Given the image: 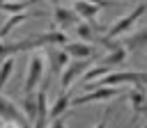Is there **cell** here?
<instances>
[{
  "label": "cell",
  "mask_w": 147,
  "mask_h": 128,
  "mask_svg": "<svg viewBox=\"0 0 147 128\" xmlns=\"http://www.w3.org/2000/svg\"><path fill=\"white\" fill-rule=\"evenodd\" d=\"M126 103L131 107V121H136L138 117H147V89L145 85H133L126 91Z\"/></svg>",
  "instance_id": "ba28073f"
},
{
  "label": "cell",
  "mask_w": 147,
  "mask_h": 128,
  "mask_svg": "<svg viewBox=\"0 0 147 128\" xmlns=\"http://www.w3.org/2000/svg\"><path fill=\"white\" fill-rule=\"evenodd\" d=\"M46 128H67V123H64V117H55V119H51V123H48Z\"/></svg>",
  "instance_id": "603a6c76"
},
{
  "label": "cell",
  "mask_w": 147,
  "mask_h": 128,
  "mask_svg": "<svg viewBox=\"0 0 147 128\" xmlns=\"http://www.w3.org/2000/svg\"><path fill=\"white\" fill-rule=\"evenodd\" d=\"M108 71H113L110 66H106V64H96V66H90L83 75H80V82L83 85H90V82H94V80H99V78H103Z\"/></svg>",
  "instance_id": "e0dca14e"
},
{
  "label": "cell",
  "mask_w": 147,
  "mask_h": 128,
  "mask_svg": "<svg viewBox=\"0 0 147 128\" xmlns=\"http://www.w3.org/2000/svg\"><path fill=\"white\" fill-rule=\"evenodd\" d=\"M0 119H18L21 121V119H28V117H23V112L16 107V103L0 91Z\"/></svg>",
  "instance_id": "4fadbf2b"
},
{
  "label": "cell",
  "mask_w": 147,
  "mask_h": 128,
  "mask_svg": "<svg viewBox=\"0 0 147 128\" xmlns=\"http://www.w3.org/2000/svg\"><path fill=\"white\" fill-rule=\"evenodd\" d=\"M23 112H25V117H28V121L30 123H34V119H37V91H30V94H23Z\"/></svg>",
  "instance_id": "ac0fdd59"
},
{
  "label": "cell",
  "mask_w": 147,
  "mask_h": 128,
  "mask_svg": "<svg viewBox=\"0 0 147 128\" xmlns=\"http://www.w3.org/2000/svg\"><path fill=\"white\" fill-rule=\"evenodd\" d=\"M113 117V107H106V112H103V117L99 119V123L94 126V128H108V119Z\"/></svg>",
  "instance_id": "7402d4cb"
},
{
  "label": "cell",
  "mask_w": 147,
  "mask_h": 128,
  "mask_svg": "<svg viewBox=\"0 0 147 128\" xmlns=\"http://www.w3.org/2000/svg\"><path fill=\"white\" fill-rule=\"evenodd\" d=\"M122 43H124V48L129 50V55H131V53L147 50V27H142V30H138V32L129 34V37H126Z\"/></svg>",
  "instance_id": "8fae6325"
},
{
  "label": "cell",
  "mask_w": 147,
  "mask_h": 128,
  "mask_svg": "<svg viewBox=\"0 0 147 128\" xmlns=\"http://www.w3.org/2000/svg\"><path fill=\"white\" fill-rule=\"evenodd\" d=\"M0 2H7V0H0Z\"/></svg>",
  "instance_id": "484cf974"
},
{
  "label": "cell",
  "mask_w": 147,
  "mask_h": 128,
  "mask_svg": "<svg viewBox=\"0 0 147 128\" xmlns=\"http://www.w3.org/2000/svg\"><path fill=\"white\" fill-rule=\"evenodd\" d=\"M48 2H51L53 7H55V5H60V0H48Z\"/></svg>",
  "instance_id": "d4e9b609"
},
{
  "label": "cell",
  "mask_w": 147,
  "mask_h": 128,
  "mask_svg": "<svg viewBox=\"0 0 147 128\" xmlns=\"http://www.w3.org/2000/svg\"><path fill=\"white\" fill-rule=\"evenodd\" d=\"M74 30H76V34L80 37V41H87V43H96L99 41V32L87 23V21H78L76 25H74Z\"/></svg>",
  "instance_id": "2e32d148"
},
{
  "label": "cell",
  "mask_w": 147,
  "mask_h": 128,
  "mask_svg": "<svg viewBox=\"0 0 147 128\" xmlns=\"http://www.w3.org/2000/svg\"><path fill=\"white\" fill-rule=\"evenodd\" d=\"M126 57H129V50L124 48V43H119L117 48H113V50H108V55L103 57V59H99V64H106V66H117V64H124L126 62Z\"/></svg>",
  "instance_id": "9a60e30c"
},
{
  "label": "cell",
  "mask_w": 147,
  "mask_h": 128,
  "mask_svg": "<svg viewBox=\"0 0 147 128\" xmlns=\"http://www.w3.org/2000/svg\"><path fill=\"white\" fill-rule=\"evenodd\" d=\"M147 11V2H140V5H136L129 14H124L122 18H117L108 30H106V34H101V39H119L122 34H126V32H131L133 27H136V23L142 18V14Z\"/></svg>",
  "instance_id": "7a4b0ae2"
},
{
  "label": "cell",
  "mask_w": 147,
  "mask_h": 128,
  "mask_svg": "<svg viewBox=\"0 0 147 128\" xmlns=\"http://www.w3.org/2000/svg\"><path fill=\"white\" fill-rule=\"evenodd\" d=\"M39 48H44L39 34H30L28 39H21V41H5V39H0V62L7 59V57H14L16 53L39 50Z\"/></svg>",
  "instance_id": "5b68a950"
},
{
  "label": "cell",
  "mask_w": 147,
  "mask_h": 128,
  "mask_svg": "<svg viewBox=\"0 0 147 128\" xmlns=\"http://www.w3.org/2000/svg\"><path fill=\"white\" fill-rule=\"evenodd\" d=\"M92 59H94V57H85V59H74V62H69L67 69H64L62 75H60V89H62V91L71 89V85L92 66Z\"/></svg>",
  "instance_id": "52a82bcc"
},
{
  "label": "cell",
  "mask_w": 147,
  "mask_h": 128,
  "mask_svg": "<svg viewBox=\"0 0 147 128\" xmlns=\"http://www.w3.org/2000/svg\"><path fill=\"white\" fill-rule=\"evenodd\" d=\"M11 71H14V57L2 59V62H0V91L5 89V85H7L9 75H11Z\"/></svg>",
  "instance_id": "ffe728a7"
},
{
  "label": "cell",
  "mask_w": 147,
  "mask_h": 128,
  "mask_svg": "<svg viewBox=\"0 0 147 128\" xmlns=\"http://www.w3.org/2000/svg\"><path fill=\"white\" fill-rule=\"evenodd\" d=\"M0 128H32L28 119H0Z\"/></svg>",
  "instance_id": "44dd1931"
},
{
  "label": "cell",
  "mask_w": 147,
  "mask_h": 128,
  "mask_svg": "<svg viewBox=\"0 0 147 128\" xmlns=\"http://www.w3.org/2000/svg\"><path fill=\"white\" fill-rule=\"evenodd\" d=\"M46 55L39 50H30V59H28V73H25V82H23V94L37 91V85L44 80L46 73Z\"/></svg>",
  "instance_id": "3957f363"
},
{
  "label": "cell",
  "mask_w": 147,
  "mask_h": 128,
  "mask_svg": "<svg viewBox=\"0 0 147 128\" xmlns=\"http://www.w3.org/2000/svg\"><path fill=\"white\" fill-rule=\"evenodd\" d=\"M147 82V71H108L103 78L85 85L87 89L92 87H122V85H145Z\"/></svg>",
  "instance_id": "6da1fadb"
},
{
  "label": "cell",
  "mask_w": 147,
  "mask_h": 128,
  "mask_svg": "<svg viewBox=\"0 0 147 128\" xmlns=\"http://www.w3.org/2000/svg\"><path fill=\"white\" fill-rule=\"evenodd\" d=\"M122 96V87H92L85 94L71 98V107H80V105H90V103H103V101H113Z\"/></svg>",
  "instance_id": "277c9868"
},
{
  "label": "cell",
  "mask_w": 147,
  "mask_h": 128,
  "mask_svg": "<svg viewBox=\"0 0 147 128\" xmlns=\"http://www.w3.org/2000/svg\"><path fill=\"white\" fill-rule=\"evenodd\" d=\"M71 91L67 89V91H60V96L53 101V105H51V119H55V117H64V112L71 107Z\"/></svg>",
  "instance_id": "5bb4252c"
},
{
  "label": "cell",
  "mask_w": 147,
  "mask_h": 128,
  "mask_svg": "<svg viewBox=\"0 0 147 128\" xmlns=\"http://www.w3.org/2000/svg\"><path fill=\"white\" fill-rule=\"evenodd\" d=\"M85 2H94L99 7H113L115 5V0H85Z\"/></svg>",
  "instance_id": "cb8c5ba5"
},
{
  "label": "cell",
  "mask_w": 147,
  "mask_h": 128,
  "mask_svg": "<svg viewBox=\"0 0 147 128\" xmlns=\"http://www.w3.org/2000/svg\"><path fill=\"white\" fill-rule=\"evenodd\" d=\"M44 55H46V66H48V71H51V78L62 75V71H64L67 64L71 62V57H69V53L64 50V46H46Z\"/></svg>",
  "instance_id": "8992f818"
},
{
  "label": "cell",
  "mask_w": 147,
  "mask_h": 128,
  "mask_svg": "<svg viewBox=\"0 0 147 128\" xmlns=\"http://www.w3.org/2000/svg\"><path fill=\"white\" fill-rule=\"evenodd\" d=\"M64 50L69 53L71 59H85V57H94V48L87 43V41H69L64 46Z\"/></svg>",
  "instance_id": "7c38bea8"
},
{
  "label": "cell",
  "mask_w": 147,
  "mask_h": 128,
  "mask_svg": "<svg viewBox=\"0 0 147 128\" xmlns=\"http://www.w3.org/2000/svg\"><path fill=\"white\" fill-rule=\"evenodd\" d=\"M32 5H37V0H21V2L7 0V2H0V11H5V14H21L28 7H32Z\"/></svg>",
  "instance_id": "d6986e66"
},
{
  "label": "cell",
  "mask_w": 147,
  "mask_h": 128,
  "mask_svg": "<svg viewBox=\"0 0 147 128\" xmlns=\"http://www.w3.org/2000/svg\"><path fill=\"white\" fill-rule=\"evenodd\" d=\"M78 23V14L74 11V7L69 9V7H62V5H55V9H53V25L51 27H57V30H69V27H74Z\"/></svg>",
  "instance_id": "30bf717a"
},
{
  "label": "cell",
  "mask_w": 147,
  "mask_h": 128,
  "mask_svg": "<svg viewBox=\"0 0 147 128\" xmlns=\"http://www.w3.org/2000/svg\"><path fill=\"white\" fill-rule=\"evenodd\" d=\"M41 18V16H48V11H21V14H9V18L2 23V27H0V39H7L18 25H23L25 21H30V18Z\"/></svg>",
  "instance_id": "9c48e42d"
},
{
  "label": "cell",
  "mask_w": 147,
  "mask_h": 128,
  "mask_svg": "<svg viewBox=\"0 0 147 128\" xmlns=\"http://www.w3.org/2000/svg\"><path fill=\"white\" fill-rule=\"evenodd\" d=\"M142 128H147V123H145V126H142Z\"/></svg>",
  "instance_id": "4316f807"
}]
</instances>
